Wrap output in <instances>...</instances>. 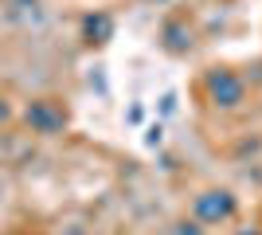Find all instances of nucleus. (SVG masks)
I'll list each match as a JSON object with an SVG mask.
<instances>
[{"label": "nucleus", "instance_id": "obj_3", "mask_svg": "<svg viewBox=\"0 0 262 235\" xmlns=\"http://www.w3.org/2000/svg\"><path fill=\"white\" fill-rule=\"evenodd\" d=\"M231 212H235V196H231V192H223V188L196 196V220H204V224L231 220Z\"/></svg>", "mask_w": 262, "mask_h": 235}, {"label": "nucleus", "instance_id": "obj_5", "mask_svg": "<svg viewBox=\"0 0 262 235\" xmlns=\"http://www.w3.org/2000/svg\"><path fill=\"white\" fill-rule=\"evenodd\" d=\"M168 47H172V51H184V47H192V32H184L180 24H168Z\"/></svg>", "mask_w": 262, "mask_h": 235}, {"label": "nucleus", "instance_id": "obj_8", "mask_svg": "<svg viewBox=\"0 0 262 235\" xmlns=\"http://www.w3.org/2000/svg\"><path fill=\"white\" fill-rule=\"evenodd\" d=\"M67 235H90V231H82V227H71V231H67Z\"/></svg>", "mask_w": 262, "mask_h": 235}, {"label": "nucleus", "instance_id": "obj_2", "mask_svg": "<svg viewBox=\"0 0 262 235\" xmlns=\"http://www.w3.org/2000/svg\"><path fill=\"white\" fill-rule=\"evenodd\" d=\"M24 118H28V125L35 134H63V125H67V110L51 98H35Z\"/></svg>", "mask_w": 262, "mask_h": 235}, {"label": "nucleus", "instance_id": "obj_6", "mask_svg": "<svg viewBox=\"0 0 262 235\" xmlns=\"http://www.w3.org/2000/svg\"><path fill=\"white\" fill-rule=\"evenodd\" d=\"M176 235H200V227L196 224H180V227H176Z\"/></svg>", "mask_w": 262, "mask_h": 235}, {"label": "nucleus", "instance_id": "obj_4", "mask_svg": "<svg viewBox=\"0 0 262 235\" xmlns=\"http://www.w3.org/2000/svg\"><path fill=\"white\" fill-rule=\"evenodd\" d=\"M110 32H114L110 16H90V20H86V35H90V39H98V44H102V39H110Z\"/></svg>", "mask_w": 262, "mask_h": 235}, {"label": "nucleus", "instance_id": "obj_7", "mask_svg": "<svg viewBox=\"0 0 262 235\" xmlns=\"http://www.w3.org/2000/svg\"><path fill=\"white\" fill-rule=\"evenodd\" d=\"M4 118H8V102L0 98V122H4Z\"/></svg>", "mask_w": 262, "mask_h": 235}, {"label": "nucleus", "instance_id": "obj_1", "mask_svg": "<svg viewBox=\"0 0 262 235\" xmlns=\"http://www.w3.org/2000/svg\"><path fill=\"white\" fill-rule=\"evenodd\" d=\"M243 78L235 75V71H223V67H215L208 75V98L215 102V106H223V110H231V106H239L243 102Z\"/></svg>", "mask_w": 262, "mask_h": 235}, {"label": "nucleus", "instance_id": "obj_9", "mask_svg": "<svg viewBox=\"0 0 262 235\" xmlns=\"http://www.w3.org/2000/svg\"><path fill=\"white\" fill-rule=\"evenodd\" d=\"M239 235H258V231H239Z\"/></svg>", "mask_w": 262, "mask_h": 235}]
</instances>
